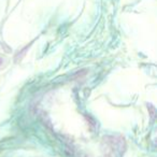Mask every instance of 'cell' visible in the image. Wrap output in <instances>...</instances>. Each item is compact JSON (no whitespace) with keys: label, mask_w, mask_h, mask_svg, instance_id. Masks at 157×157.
Masks as SVG:
<instances>
[{"label":"cell","mask_w":157,"mask_h":157,"mask_svg":"<svg viewBox=\"0 0 157 157\" xmlns=\"http://www.w3.org/2000/svg\"><path fill=\"white\" fill-rule=\"evenodd\" d=\"M147 111H148V115H150V117L152 118V121H155L156 115H157L156 108H155L152 103H148L147 105Z\"/></svg>","instance_id":"1"},{"label":"cell","mask_w":157,"mask_h":157,"mask_svg":"<svg viewBox=\"0 0 157 157\" xmlns=\"http://www.w3.org/2000/svg\"><path fill=\"white\" fill-rule=\"evenodd\" d=\"M31 44V43H30ZM30 44H28V45H26L24 48H23L22 51H20V52L16 54V56H15V61H18V60H21V59L23 58V57L25 56V54H26V52H27V50H29V48H30Z\"/></svg>","instance_id":"2"},{"label":"cell","mask_w":157,"mask_h":157,"mask_svg":"<svg viewBox=\"0 0 157 157\" xmlns=\"http://www.w3.org/2000/svg\"><path fill=\"white\" fill-rule=\"evenodd\" d=\"M2 63H3V59L0 57V66H2Z\"/></svg>","instance_id":"3"}]
</instances>
